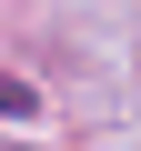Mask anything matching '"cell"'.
Segmentation results:
<instances>
[{"mask_svg": "<svg viewBox=\"0 0 141 151\" xmlns=\"http://www.w3.org/2000/svg\"><path fill=\"white\" fill-rule=\"evenodd\" d=\"M30 111H40V91H30V81H10V70H0V121H30Z\"/></svg>", "mask_w": 141, "mask_h": 151, "instance_id": "1", "label": "cell"}]
</instances>
